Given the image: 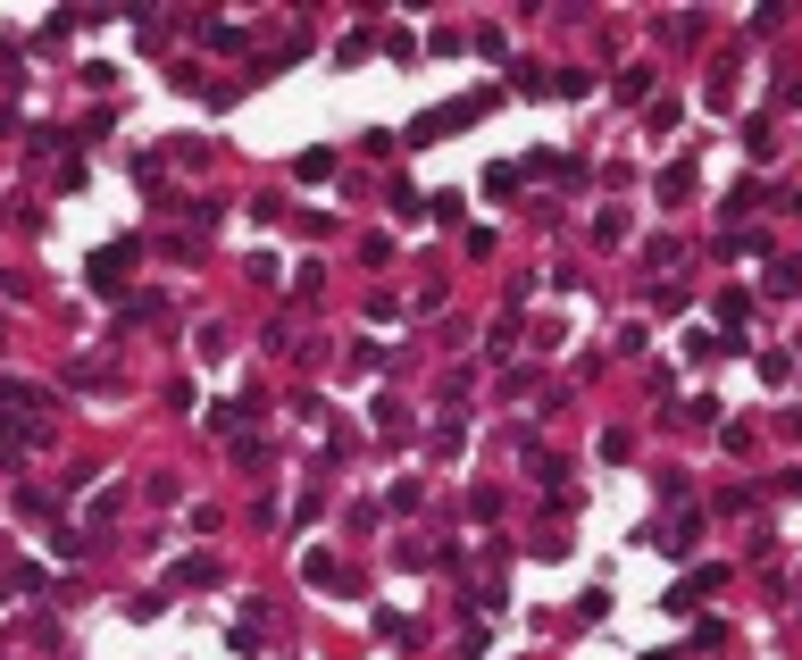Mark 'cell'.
Segmentation results:
<instances>
[{
	"mask_svg": "<svg viewBox=\"0 0 802 660\" xmlns=\"http://www.w3.org/2000/svg\"><path fill=\"white\" fill-rule=\"evenodd\" d=\"M711 585H719V569H694L686 585H677V594H669V610H686V602H702V594H711Z\"/></svg>",
	"mask_w": 802,
	"mask_h": 660,
	"instance_id": "cell-2",
	"label": "cell"
},
{
	"mask_svg": "<svg viewBox=\"0 0 802 660\" xmlns=\"http://www.w3.org/2000/svg\"><path fill=\"white\" fill-rule=\"evenodd\" d=\"M694 527H702V518H677V527H660V552H694Z\"/></svg>",
	"mask_w": 802,
	"mask_h": 660,
	"instance_id": "cell-3",
	"label": "cell"
},
{
	"mask_svg": "<svg viewBox=\"0 0 802 660\" xmlns=\"http://www.w3.org/2000/svg\"><path fill=\"white\" fill-rule=\"evenodd\" d=\"M335 176V151H301V184H326Z\"/></svg>",
	"mask_w": 802,
	"mask_h": 660,
	"instance_id": "cell-4",
	"label": "cell"
},
{
	"mask_svg": "<svg viewBox=\"0 0 802 660\" xmlns=\"http://www.w3.org/2000/svg\"><path fill=\"white\" fill-rule=\"evenodd\" d=\"M126 259H134V243H109L101 259H92V285H101V293H117V285H126Z\"/></svg>",
	"mask_w": 802,
	"mask_h": 660,
	"instance_id": "cell-1",
	"label": "cell"
}]
</instances>
